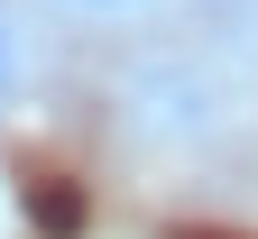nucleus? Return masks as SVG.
<instances>
[{"label": "nucleus", "mask_w": 258, "mask_h": 239, "mask_svg": "<svg viewBox=\"0 0 258 239\" xmlns=\"http://www.w3.org/2000/svg\"><path fill=\"white\" fill-rule=\"evenodd\" d=\"M28 92H37V28L19 0H0V120H19Z\"/></svg>", "instance_id": "1"}, {"label": "nucleus", "mask_w": 258, "mask_h": 239, "mask_svg": "<svg viewBox=\"0 0 258 239\" xmlns=\"http://www.w3.org/2000/svg\"><path fill=\"white\" fill-rule=\"evenodd\" d=\"M46 10H64V19H129V10H148V0H46Z\"/></svg>", "instance_id": "3"}, {"label": "nucleus", "mask_w": 258, "mask_h": 239, "mask_svg": "<svg viewBox=\"0 0 258 239\" xmlns=\"http://www.w3.org/2000/svg\"><path fill=\"white\" fill-rule=\"evenodd\" d=\"M28 221H37V230H74V193H64V175H28Z\"/></svg>", "instance_id": "2"}]
</instances>
